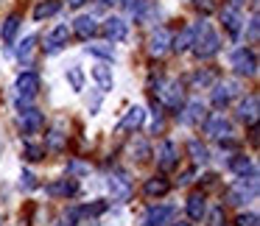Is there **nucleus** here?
<instances>
[{"instance_id": "nucleus-5", "label": "nucleus", "mask_w": 260, "mask_h": 226, "mask_svg": "<svg viewBox=\"0 0 260 226\" xmlns=\"http://www.w3.org/2000/svg\"><path fill=\"white\" fill-rule=\"evenodd\" d=\"M101 31L109 42H123L126 34H129V23H126L123 17H107L101 25Z\"/></svg>"}, {"instance_id": "nucleus-23", "label": "nucleus", "mask_w": 260, "mask_h": 226, "mask_svg": "<svg viewBox=\"0 0 260 226\" xmlns=\"http://www.w3.org/2000/svg\"><path fill=\"white\" fill-rule=\"evenodd\" d=\"M146 196H151V198H159V196H165V193L171 190V184H168V179H162V176H154V179H148L146 181Z\"/></svg>"}, {"instance_id": "nucleus-13", "label": "nucleus", "mask_w": 260, "mask_h": 226, "mask_svg": "<svg viewBox=\"0 0 260 226\" xmlns=\"http://www.w3.org/2000/svg\"><path fill=\"white\" fill-rule=\"evenodd\" d=\"M20 129L25 134H37L42 129V112L40 109H23L20 106Z\"/></svg>"}, {"instance_id": "nucleus-9", "label": "nucleus", "mask_w": 260, "mask_h": 226, "mask_svg": "<svg viewBox=\"0 0 260 226\" xmlns=\"http://www.w3.org/2000/svg\"><path fill=\"white\" fill-rule=\"evenodd\" d=\"M107 187H109V193H112L115 201H126V198L132 196V184H129V179H126L123 173H109Z\"/></svg>"}, {"instance_id": "nucleus-46", "label": "nucleus", "mask_w": 260, "mask_h": 226, "mask_svg": "<svg viewBox=\"0 0 260 226\" xmlns=\"http://www.w3.org/2000/svg\"><path fill=\"white\" fill-rule=\"evenodd\" d=\"M98 3H112V0H98Z\"/></svg>"}, {"instance_id": "nucleus-28", "label": "nucleus", "mask_w": 260, "mask_h": 226, "mask_svg": "<svg viewBox=\"0 0 260 226\" xmlns=\"http://www.w3.org/2000/svg\"><path fill=\"white\" fill-rule=\"evenodd\" d=\"M17 28H20V14H12V17L3 23V42H6V45H12V42H14Z\"/></svg>"}, {"instance_id": "nucleus-33", "label": "nucleus", "mask_w": 260, "mask_h": 226, "mask_svg": "<svg viewBox=\"0 0 260 226\" xmlns=\"http://www.w3.org/2000/svg\"><path fill=\"white\" fill-rule=\"evenodd\" d=\"M90 173V165L81 162V159H73V162H68V176L70 179H76V176H87Z\"/></svg>"}, {"instance_id": "nucleus-35", "label": "nucleus", "mask_w": 260, "mask_h": 226, "mask_svg": "<svg viewBox=\"0 0 260 226\" xmlns=\"http://www.w3.org/2000/svg\"><path fill=\"white\" fill-rule=\"evenodd\" d=\"M101 212H107V201H95V204H90V207H81L76 215H87V218H95V215H101Z\"/></svg>"}, {"instance_id": "nucleus-26", "label": "nucleus", "mask_w": 260, "mask_h": 226, "mask_svg": "<svg viewBox=\"0 0 260 226\" xmlns=\"http://www.w3.org/2000/svg\"><path fill=\"white\" fill-rule=\"evenodd\" d=\"M190 81H193V87H196V90H199V87L204 90V87H213L215 81H218V73H215V70H196Z\"/></svg>"}, {"instance_id": "nucleus-43", "label": "nucleus", "mask_w": 260, "mask_h": 226, "mask_svg": "<svg viewBox=\"0 0 260 226\" xmlns=\"http://www.w3.org/2000/svg\"><path fill=\"white\" fill-rule=\"evenodd\" d=\"M193 6H196L199 12H204V14L213 12V3H210V0H193Z\"/></svg>"}, {"instance_id": "nucleus-11", "label": "nucleus", "mask_w": 260, "mask_h": 226, "mask_svg": "<svg viewBox=\"0 0 260 226\" xmlns=\"http://www.w3.org/2000/svg\"><path fill=\"white\" fill-rule=\"evenodd\" d=\"M257 109H260V98H257V92H252V95H246L241 101V106H238V118H241L243 123L254 126V120H257Z\"/></svg>"}, {"instance_id": "nucleus-38", "label": "nucleus", "mask_w": 260, "mask_h": 226, "mask_svg": "<svg viewBox=\"0 0 260 226\" xmlns=\"http://www.w3.org/2000/svg\"><path fill=\"white\" fill-rule=\"evenodd\" d=\"M235 223H238V226H260V218H257L254 212H241Z\"/></svg>"}, {"instance_id": "nucleus-41", "label": "nucleus", "mask_w": 260, "mask_h": 226, "mask_svg": "<svg viewBox=\"0 0 260 226\" xmlns=\"http://www.w3.org/2000/svg\"><path fill=\"white\" fill-rule=\"evenodd\" d=\"M37 181H34V176L28 173V170H23V176H20V187H25V190H31Z\"/></svg>"}, {"instance_id": "nucleus-25", "label": "nucleus", "mask_w": 260, "mask_h": 226, "mask_svg": "<svg viewBox=\"0 0 260 226\" xmlns=\"http://www.w3.org/2000/svg\"><path fill=\"white\" fill-rule=\"evenodd\" d=\"M59 9H62V3H59V0H42L40 6L34 9V20L40 23V20H45V17H53Z\"/></svg>"}, {"instance_id": "nucleus-16", "label": "nucleus", "mask_w": 260, "mask_h": 226, "mask_svg": "<svg viewBox=\"0 0 260 226\" xmlns=\"http://www.w3.org/2000/svg\"><path fill=\"white\" fill-rule=\"evenodd\" d=\"M73 31H76V36H79V40H90V36H95V34H98L95 17H90V14H81V17L73 23Z\"/></svg>"}, {"instance_id": "nucleus-39", "label": "nucleus", "mask_w": 260, "mask_h": 226, "mask_svg": "<svg viewBox=\"0 0 260 226\" xmlns=\"http://www.w3.org/2000/svg\"><path fill=\"white\" fill-rule=\"evenodd\" d=\"M42 154H45V148H40V145H25V159H31V162H37V159H42Z\"/></svg>"}, {"instance_id": "nucleus-6", "label": "nucleus", "mask_w": 260, "mask_h": 226, "mask_svg": "<svg viewBox=\"0 0 260 226\" xmlns=\"http://www.w3.org/2000/svg\"><path fill=\"white\" fill-rule=\"evenodd\" d=\"M204 131L215 140H224V137L232 134V123L224 115H210V118H204Z\"/></svg>"}, {"instance_id": "nucleus-4", "label": "nucleus", "mask_w": 260, "mask_h": 226, "mask_svg": "<svg viewBox=\"0 0 260 226\" xmlns=\"http://www.w3.org/2000/svg\"><path fill=\"white\" fill-rule=\"evenodd\" d=\"M232 67H235L238 76H254L257 73V56H254V51L238 48V51L232 53Z\"/></svg>"}, {"instance_id": "nucleus-34", "label": "nucleus", "mask_w": 260, "mask_h": 226, "mask_svg": "<svg viewBox=\"0 0 260 226\" xmlns=\"http://www.w3.org/2000/svg\"><path fill=\"white\" fill-rule=\"evenodd\" d=\"M112 3H118L126 14H135V17H137V12L143 9V3H146V0H112Z\"/></svg>"}, {"instance_id": "nucleus-10", "label": "nucleus", "mask_w": 260, "mask_h": 226, "mask_svg": "<svg viewBox=\"0 0 260 226\" xmlns=\"http://www.w3.org/2000/svg\"><path fill=\"white\" fill-rule=\"evenodd\" d=\"M171 40H174V34H171L168 28H157L151 34V40H148V51H151L154 56H162V53L171 51Z\"/></svg>"}, {"instance_id": "nucleus-17", "label": "nucleus", "mask_w": 260, "mask_h": 226, "mask_svg": "<svg viewBox=\"0 0 260 226\" xmlns=\"http://www.w3.org/2000/svg\"><path fill=\"white\" fill-rule=\"evenodd\" d=\"M174 218V207H151L146 212V226H165L168 220Z\"/></svg>"}, {"instance_id": "nucleus-30", "label": "nucleus", "mask_w": 260, "mask_h": 226, "mask_svg": "<svg viewBox=\"0 0 260 226\" xmlns=\"http://www.w3.org/2000/svg\"><path fill=\"white\" fill-rule=\"evenodd\" d=\"M68 81H70V87H73L76 92H81L84 90V70L79 67V64H73V67H68Z\"/></svg>"}, {"instance_id": "nucleus-1", "label": "nucleus", "mask_w": 260, "mask_h": 226, "mask_svg": "<svg viewBox=\"0 0 260 226\" xmlns=\"http://www.w3.org/2000/svg\"><path fill=\"white\" fill-rule=\"evenodd\" d=\"M218 48H221L218 36H215L213 28H210V25L202 20V23L193 28V45H190V51L196 53L199 59H210V56H215V53H218Z\"/></svg>"}, {"instance_id": "nucleus-14", "label": "nucleus", "mask_w": 260, "mask_h": 226, "mask_svg": "<svg viewBox=\"0 0 260 226\" xmlns=\"http://www.w3.org/2000/svg\"><path fill=\"white\" fill-rule=\"evenodd\" d=\"M157 162H159V168L162 170H171V168H176V162H179V157H176V145L171 140H165L162 145H159V151H157Z\"/></svg>"}, {"instance_id": "nucleus-20", "label": "nucleus", "mask_w": 260, "mask_h": 226, "mask_svg": "<svg viewBox=\"0 0 260 226\" xmlns=\"http://www.w3.org/2000/svg\"><path fill=\"white\" fill-rule=\"evenodd\" d=\"M230 170L238 176H257V168H254V162L249 157H241V154H235V157L230 159Z\"/></svg>"}, {"instance_id": "nucleus-7", "label": "nucleus", "mask_w": 260, "mask_h": 226, "mask_svg": "<svg viewBox=\"0 0 260 226\" xmlns=\"http://www.w3.org/2000/svg\"><path fill=\"white\" fill-rule=\"evenodd\" d=\"M235 95H241V84H238V81H218L215 90H213V103L221 109V106H226Z\"/></svg>"}, {"instance_id": "nucleus-18", "label": "nucleus", "mask_w": 260, "mask_h": 226, "mask_svg": "<svg viewBox=\"0 0 260 226\" xmlns=\"http://www.w3.org/2000/svg\"><path fill=\"white\" fill-rule=\"evenodd\" d=\"M143 120H146V109L132 106L129 112L123 115V120H120L118 129H120V131H135V129H140V126H143Z\"/></svg>"}, {"instance_id": "nucleus-8", "label": "nucleus", "mask_w": 260, "mask_h": 226, "mask_svg": "<svg viewBox=\"0 0 260 226\" xmlns=\"http://www.w3.org/2000/svg\"><path fill=\"white\" fill-rule=\"evenodd\" d=\"M40 92V76L37 73H20L17 76V95L20 101H28Z\"/></svg>"}, {"instance_id": "nucleus-29", "label": "nucleus", "mask_w": 260, "mask_h": 226, "mask_svg": "<svg viewBox=\"0 0 260 226\" xmlns=\"http://www.w3.org/2000/svg\"><path fill=\"white\" fill-rule=\"evenodd\" d=\"M87 53H92V56H98V59H115V51H112L109 42H90V45H87Z\"/></svg>"}, {"instance_id": "nucleus-3", "label": "nucleus", "mask_w": 260, "mask_h": 226, "mask_svg": "<svg viewBox=\"0 0 260 226\" xmlns=\"http://www.w3.org/2000/svg\"><path fill=\"white\" fill-rule=\"evenodd\" d=\"M257 196V176H241V181L238 184L230 187V193H226V198H230V204H243L246 198H254Z\"/></svg>"}, {"instance_id": "nucleus-40", "label": "nucleus", "mask_w": 260, "mask_h": 226, "mask_svg": "<svg viewBox=\"0 0 260 226\" xmlns=\"http://www.w3.org/2000/svg\"><path fill=\"white\" fill-rule=\"evenodd\" d=\"M257 34H260V20H257V14H254V17L249 20V36H252V42H257Z\"/></svg>"}, {"instance_id": "nucleus-12", "label": "nucleus", "mask_w": 260, "mask_h": 226, "mask_svg": "<svg viewBox=\"0 0 260 226\" xmlns=\"http://www.w3.org/2000/svg\"><path fill=\"white\" fill-rule=\"evenodd\" d=\"M221 23H224V31L230 36H241V28H243V17L235 6H226L221 12Z\"/></svg>"}, {"instance_id": "nucleus-47", "label": "nucleus", "mask_w": 260, "mask_h": 226, "mask_svg": "<svg viewBox=\"0 0 260 226\" xmlns=\"http://www.w3.org/2000/svg\"><path fill=\"white\" fill-rule=\"evenodd\" d=\"M176 226H190V223H176Z\"/></svg>"}, {"instance_id": "nucleus-32", "label": "nucleus", "mask_w": 260, "mask_h": 226, "mask_svg": "<svg viewBox=\"0 0 260 226\" xmlns=\"http://www.w3.org/2000/svg\"><path fill=\"white\" fill-rule=\"evenodd\" d=\"M48 148H51V151H62V148H64V131H62V123L51 129V134H48Z\"/></svg>"}, {"instance_id": "nucleus-31", "label": "nucleus", "mask_w": 260, "mask_h": 226, "mask_svg": "<svg viewBox=\"0 0 260 226\" xmlns=\"http://www.w3.org/2000/svg\"><path fill=\"white\" fill-rule=\"evenodd\" d=\"M187 151H190V157H193V162H199V165H204L210 159V154H207V148L202 145L199 140H190L187 142Z\"/></svg>"}, {"instance_id": "nucleus-36", "label": "nucleus", "mask_w": 260, "mask_h": 226, "mask_svg": "<svg viewBox=\"0 0 260 226\" xmlns=\"http://www.w3.org/2000/svg\"><path fill=\"white\" fill-rule=\"evenodd\" d=\"M34 45H37V36H25V40L20 42V48H17V56L20 59H28L31 51H34Z\"/></svg>"}, {"instance_id": "nucleus-19", "label": "nucleus", "mask_w": 260, "mask_h": 226, "mask_svg": "<svg viewBox=\"0 0 260 226\" xmlns=\"http://www.w3.org/2000/svg\"><path fill=\"white\" fill-rule=\"evenodd\" d=\"M68 40H70V31H68V25H59V28H53L51 34L45 36V51H59L62 45H68Z\"/></svg>"}, {"instance_id": "nucleus-2", "label": "nucleus", "mask_w": 260, "mask_h": 226, "mask_svg": "<svg viewBox=\"0 0 260 226\" xmlns=\"http://www.w3.org/2000/svg\"><path fill=\"white\" fill-rule=\"evenodd\" d=\"M157 98H159V103H165V106L171 109V112H179L182 103H185L179 81H159L157 84Z\"/></svg>"}, {"instance_id": "nucleus-45", "label": "nucleus", "mask_w": 260, "mask_h": 226, "mask_svg": "<svg viewBox=\"0 0 260 226\" xmlns=\"http://www.w3.org/2000/svg\"><path fill=\"white\" fill-rule=\"evenodd\" d=\"M84 3H87V0H68L70 9H79V6H84Z\"/></svg>"}, {"instance_id": "nucleus-42", "label": "nucleus", "mask_w": 260, "mask_h": 226, "mask_svg": "<svg viewBox=\"0 0 260 226\" xmlns=\"http://www.w3.org/2000/svg\"><path fill=\"white\" fill-rule=\"evenodd\" d=\"M135 151H137V162H146V159H148V145H146V142H137Z\"/></svg>"}, {"instance_id": "nucleus-22", "label": "nucleus", "mask_w": 260, "mask_h": 226, "mask_svg": "<svg viewBox=\"0 0 260 226\" xmlns=\"http://www.w3.org/2000/svg\"><path fill=\"white\" fill-rule=\"evenodd\" d=\"M207 118V112H204V103L202 101H190L187 103V109L182 112V123H202V120Z\"/></svg>"}, {"instance_id": "nucleus-27", "label": "nucleus", "mask_w": 260, "mask_h": 226, "mask_svg": "<svg viewBox=\"0 0 260 226\" xmlns=\"http://www.w3.org/2000/svg\"><path fill=\"white\" fill-rule=\"evenodd\" d=\"M190 45H193V28H185L179 36H174V40H171V48H174L176 53L190 51Z\"/></svg>"}, {"instance_id": "nucleus-44", "label": "nucleus", "mask_w": 260, "mask_h": 226, "mask_svg": "<svg viewBox=\"0 0 260 226\" xmlns=\"http://www.w3.org/2000/svg\"><path fill=\"white\" fill-rule=\"evenodd\" d=\"M190 181H193V170H185L182 179H179V184H190Z\"/></svg>"}, {"instance_id": "nucleus-37", "label": "nucleus", "mask_w": 260, "mask_h": 226, "mask_svg": "<svg viewBox=\"0 0 260 226\" xmlns=\"http://www.w3.org/2000/svg\"><path fill=\"white\" fill-rule=\"evenodd\" d=\"M207 226H224V209L221 207H213L207 212Z\"/></svg>"}, {"instance_id": "nucleus-21", "label": "nucleus", "mask_w": 260, "mask_h": 226, "mask_svg": "<svg viewBox=\"0 0 260 226\" xmlns=\"http://www.w3.org/2000/svg\"><path fill=\"white\" fill-rule=\"evenodd\" d=\"M79 193V184H76V179H62V181H53V184H48V196H76Z\"/></svg>"}, {"instance_id": "nucleus-24", "label": "nucleus", "mask_w": 260, "mask_h": 226, "mask_svg": "<svg viewBox=\"0 0 260 226\" xmlns=\"http://www.w3.org/2000/svg\"><path fill=\"white\" fill-rule=\"evenodd\" d=\"M204 212H207V204H204V193H193V196L187 198V215H190L193 220H199Z\"/></svg>"}, {"instance_id": "nucleus-15", "label": "nucleus", "mask_w": 260, "mask_h": 226, "mask_svg": "<svg viewBox=\"0 0 260 226\" xmlns=\"http://www.w3.org/2000/svg\"><path fill=\"white\" fill-rule=\"evenodd\" d=\"M92 79H95V84H98L101 92H112L115 90L112 67H107V64H95V67H92Z\"/></svg>"}]
</instances>
